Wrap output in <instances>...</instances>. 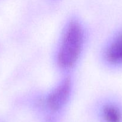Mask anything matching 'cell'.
<instances>
[{
  "label": "cell",
  "instance_id": "obj_1",
  "mask_svg": "<svg viewBox=\"0 0 122 122\" xmlns=\"http://www.w3.org/2000/svg\"><path fill=\"white\" fill-rule=\"evenodd\" d=\"M77 74L57 76L45 89H37L20 97V108L33 122H66L77 91Z\"/></svg>",
  "mask_w": 122,
  "mask_h": 122
},
{
  "label": "cell",
  "instance_id": "obj_2",
  "mask_svg": "<svg viewBox=\"0 0 122 122\" xmlns=\"http://www.w3.org/2000/svg\"><path fill=\"white\" fill-rule=\"evenodd\" d=\"M90 37V27L83 15L77 13L66 15L51 54L57 76L77 74L88 50Z\"/></svg>",
  "mask_w": 122,
  "mask_h": 122
},
{
  "label": "cell",
  "instance_id": "obj_3",
  "mask_svg": "<svg viewBox=\"0 0 122 122\" xmlns=\"http://www.w3.org/2000/svg\"><path fill=\"white\" fill-rule=\"evenodd\" d=\"M96 59L105 71L122 73V25L110 31L101 41L96 50Z\"/></svg>",
  "mask_w": 122,
  "mask_h": 122
},
{
  "label": "cell",
  "instance_id": "obj_4",
  "mask_svg": "<svg viewBox=\"0 0 122 122\" xmlns=\"http://www.w3.org/2000/svg\"><path fill=\"white\" fill-rule=\"evenodd\" d=\"M93 122H122V96L113 92L96 95L87 107Z\"/></svg>",
  "mask_w": 122,
  "mask_h": 122
},
{
  "label": "cell",
  "instance_id": "obj_5",
  "mask_svg": "<svg viewBox=\"0 0 122 122\" xmlns=\"http://www.w3.org/2000/svg\"><path fill=\"white\" fill-rule=\"evenodd\" d=\"M0 122H4V121H2V120H0Z\"/></svg>",
  "mask_w": 122,
  "mask_h": 122
},
{
  "label": "cell",
  "instance_id": "obj_6",
  "mask_svg": "<svg viewBox=\"0 0 122 122\" xmlns=\"http://www.w3.org/2000/svg\"><path fill=\"white\" fill-rule=\"evenodd\" d=\"M54 1H56V0H54Z\"/></svg>",
  "mask_w": 122,
  "mask_h": 122
}]
</instances>
